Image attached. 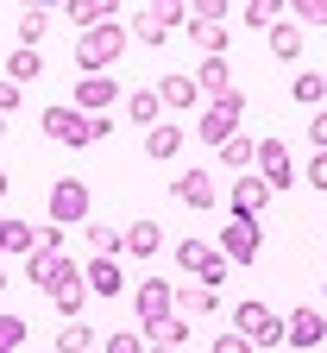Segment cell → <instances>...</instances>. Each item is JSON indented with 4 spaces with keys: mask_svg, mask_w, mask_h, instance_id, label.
Here are the masks:
<instances>
[{
    "mask_svg": "<svg viewBox=\"0 0 327 353\" xmlns=\"http://www.w3.org/2000/svg\"><path fill=\"white\" fill-rule=\"evenodd\" d=\"M38 126H44V139H51V145H95V139L114 132L107 114H76V108H44Z\"/></svg>",
    "mask_w": 327,
    "mask_h": 353,
    "instance_id": "cell-1",
    "label": "cell"
},
{
    "mask_svg": "<svg viewBox=\"0 0 327 353\" xmlns=\"http://www.w3.org/2000/svg\"><path fill=\"white\" fill-rule=\"evenodd\" d=\"M132 309H138V334L158 341V334L176 322V284H170V278H145V284H138V296H132Z\"/></svg>",
    "mask_w": 327,
    "mask_h": 353,
    "instance_id": "cell-2",
    "label": "cell"
},
{
    "mask_svg": "<svg viewBox=\"0 0 327 353\" xmlns=\"http://www.w3.org/2000/svg\"><path fill=\"white\" fill-rule=\"evenodd\" d=\"M120 51H126V26H120V19H114V26H95V32L76 38V70H82V76H101Z\"/></svg>",
    "mask_w": 327,
    "mask_h": 353,
    "instance_id": "cell-3",
    "label": "cell"
},
{
    "mask_svg": "<svg viewBox=\"0 0 327 353\" xmlns=\"http://www.w3.org/2000/svg\"><path fill=\"white\" fill-rule=\"evenodd\" d=\"M233 334H246L252 347H277L284 341V316H277L271 303L246 296V303H233Z\"/></svg>",
    "mask_w": 327,
    "mask_h": 353,
    "instance_id": "cell-4",
    "label": "cell"
},
{
    "mask_svg": "<svg viewBox=\"0 0 327 353\" xmlns=\"http://www.w3.org/2000/svg\"><path fill=\"white\" fill-rule=\"evenodd\" d=\"M176 272H189L202 290H214V284H226L233 265H226L220 246H208V240H176Z\"/></svg>",
    "mask_w": 327,
    "mask_h": 353,
    "instance_id": "cell-5",
    "label": "cell"
},
{
    "mask_svg": "<svg viewBox=\"0 0 327 353\" xmlns=\"http://www.w3.org/2000/svg\"><path fill=\"white\" fill-rule=\"evenodd\" d=\"M240 120H246V95L233 88V95H220V101H208V108H202L196 132H202V139H208V145L220 152V145L233 139V132H240Z\"/></svg>",
    "mask_w": 327,
    "mask_h": 353,
    "instance_id": "cell-6",
    "label": "cell"
},
{
    "mask_svg": "<svg viewBox=\"0 0 327 353\" xmlns=\"http://www.w3.org/2000/svg\"><path fill=\"white\" fill-rule=\"evenodd\" d=\"M82 278V265L70 259V252H32L25 259V284H38L44 296H57V290H70Z\"/></svg>",
    "mask_w": 327,
    "mask_h": 353,
    "instance_id": "cell-7",
    "label": "cell"
},
{
    "mask_svg": "<svg viewBox=\"0 0 327 353\" xmlns=\"http://www.w3.org/2000/svg\"><path fill=\"white\" fill-rule=\"evenodd\" d=\"M88 202H95V196H88L82 176H57V183H51V228H82Z\"/></svg>",
    "mask_w": 327,
    "mask_h": 353,
    "instance_id": "cell-8",
    "label": "cell"
},
{
    "mask_svg": "<svg viewBox=\"0 0 327 353\" xmlns=\"http://www.w3.org/2000/svg\"><path fill=\"white\" fill-rule=\"evenodd\" d=\"M252 176H264V190L277 196V190H290L302 170H296V158H290L284 139H258V170H252Z\"/></svg>",
    "mask_w": 327,
    "mask_h": 353,
    "instance_id": "cell-9",
    "label": "cell"
},
{
    "mask_svg": "<svg viewBox=\"0 0 327 353\" xmlns=\"http://www.w3.org/2000/svg\"><path fill=\"white\" fill-rule=\"evenodd\" d=\"M264 252V228H258V221H226V228H220V259L226 265H252Z\"/></svg>",
    "mask_w": 327,
    "mask_h": 353,
    "instance_id": "cell-10",
    "label": "cell"
},
{
    "mask_svg": "<svg viewBox=\"0 0 327 353\" xmlns=\"http://www.w3.org/2000/svg\"><path fill=\"white\" fill-rule=\"evenodd\" d=\"M189 19V7H182V0H164V7H145L138 13V26H132V38L138 44H170V32Z\"/></svg>",
    "mask_w": 327,
    "mask_h": 353,
    "instance_id": "cell-11",
    "label": "cell"
},
{
    "mask_svg": "<svg viewBox=\"0 0 327 353\" xmlns=\"http://www.w3.org/2000/svg\"><path fill=\"white\" fill-rule=\"evenodd\" d=\"M284 341H290V347H321V341H327V316H321L315 303L290 309V316H284Z\"/></svg>",
    "mask_w": 327,
    "mask_h": 353,
    "instance_id": "cell-12",
    "label": "cell"
},
{
    "mask_svg": "<svg viewBox=\"0 0 327 353\" xmlns=\"http://www.w3.org/2000/svg\"><path fill=\"white\" fill-rule=\"evenodd\" d=\"M170 196L182 208H214L220 183H214V170H182V176H170Z\"/></svg>",
    "mask_w": 327,
    "mask_h": 353,
    "instance_id": "cell-13",
    "label": "cell"
},
{
    "mask_svg": "<svg viewBox=\"0 0 327 353\" xmlns=\"http://www.w3.org/2000/svg\"><path fill=\"white\" fill-rule=\"evenodd\" d=\"M120 101V82L114 76H82L76 82V114H107Z\"/></svg>",
    "mask_w": 327,
    "mask_h": 353,
    "instance_id": "cell-14",
    "label": "cell"
},
{
    "mask_svg": "<svg viewBox=\"0 0 327 353\" xmlns=\"http://www.w3.org/2000/svg\"><path fill=\"white\" fill-rule=\"evenodd\" d=\"M82 284H88V296H120L126 290V272H120V259H88L82 265Z\"/></svg>",
    "mask_w": 327,
    "mask_h": 353,
    "instance_id": "cell-15",
    "label": "cell"
},
{
    "mask_svg": "<svg viewBox=\"0 0 327 353\" xmlns=\"http://www.w3.org/2000/svg\"><path fill=\"white\" fill-rule=\"evenodd\" d=\"M264 202H271L264 176H233V221H258Z\"/></svg>",
    "mask_w": 327,
    "mask_h": 353,
    "instance_id": "cell-16",
    "label": "cell"
},
{
    "mask_svg": "<svg viewBox=\"0 0 327 353\" xmlns=\"http://www.w3.org/2000/svg\"><path fill=\"white\" fill-rule=\"evenodd\" d=\"M158 101H164V108H176V114L208 108V101H202V88H196V76H164V82H158Z\"/></svg>",
    "mask_w": 327,
    "mask_h": 353,
    "instance_id": "cell-17",
    "label": "cell"
},
{
    "mask_svg": "<svg viewBox=\"0 0 327 353\" xmlns=\"http://www.w3.org/2000/svg\"><path fill=\"white\" fill-rule=\"evenodd\" d=\"M63 19H70V26H82V32H95V26H114V19H120V7H114V0H70Z\"/></svg>",
    "mask_w": 327,
    "mask_h": 353,
    "instance_id": "cell-18",
    "label": "cell"
},
{
    "mask_svg": "<svg viewBox=\"0 0 327 353\" xmlns=\"http://www.w3.org/2000/svg\"><path fill=\"white\" fill-rule=\"evenodd\" d=\"M32 246H38V228H25V221H13V214H0V259H32Z\"/></svg>",
    "mask_w": 327,
    "mask_h": 353,
    "instance_id": "cell-19",
    "label": "cell"
},
{
    "mask_svg": "<svg viewBox=\"0 0 327 353\" xmlns=\"http://www.w3.org/2000/svg\"><path fill=\"white\" fill-rule=\"evenodd\" d=\"M164 252V228L158 221H132L126 228V259H158Z\"/></svg>",
    "mask_w": 327,
    "mask_h": 353,
    "instance_id": "cell-20",
    "label": "cell"
},
{
    "mask_svg": "<svg viewBox=\"0 0 327 353\" xmlns=\"http://www.w3.org/2000/svg\"><path fill=\"white\" fill-rule=\"evenodd\" d=\"M220 164L240 170V176H252V170H258V139H252V132H233V139L220 145Z\"/></svg>",
    "mask_w": 327,
    "mask_h": 353,
    "instance_id": "cell-21",
    "label": "cell"
},
{
    "mask_svg": "<svg viewBox=\"0 0 327 353\" xmlns=\"http://www.w3.org/2000/svg\"><path fill=\"white\" fill-rule=\"evenodd\" d=\"M233 70H226V57H202V70H196V88H202V101H220V95H233V82H226Z\"/></svg>",
    "mask_w": 327,
    "mask_h": 353,
    "instance_id": "cell-22",
    "label": "cell"
},
{
    "mask_svg": "<svg viewBox=\"0 0 327 353\" xmlns=\"http://www.w3.org/2000/svg\"><path fill=\"white\" fill-rule=\"evenodd\" d=\"M182 139H189V132H182V126H176V120H158V126H151V132H145V152H151V158H164V164H170V158H176V152H182Z\"/></svg>",
    "mask_w": 327,
    "mask_h": 353,
    "instance_id": "cell-23",
    "label": "cell"
},
{
    "mask_svg": "<svg viewBox=\"0 0 327 353\" xmlns=\"http://www.w3.org/2000/svg\"><path fill=\"white\" fill-rule=\"evenodd\" d=\"M158 114H164L158 88H132V95H126V120L132 126H158Z\"/></svg>",
    "mask_w": 327,
    "mask_h": 353,
    "instance_id": "cell-24",
    "label": "cell"
},
{
    "mask_svg": "<svg viewBox=\"0 0 327 353\" xmlns=\"http://www.w3.org/2000/svg\"><path fill=\"white\" fill-rule=\"evenodd\" d=\"M88 246H95V259H120V252H126V228H107V221H88Z\"/></svg>",
    "mask_w": 327,
    "mask_h": 353,
    "instance_id": "cell-25",
    "label": "cell"
},
{
    "mask_svg": "<svg viewBox=\"0 0 327 353\" xmlns=\"http://www.w3.org/2000/svg\"><path fill=\"white\" fill-rule=\"evenodd\" d=\"M13 32H19V51H38V38L51 32V13H44V7H19V26Z\"/></svg>",
    "mask_w": 327,
    "mask_h": 353,
    "instance_id": "cell-26",
    "label": "cell"
},
{
    "mask_svg": "<svg viewBox=\"0 0 327 353\" xmlns=\"http://www.w3.org/2000/svg\"><path fill=\"white\" fill-rule=\"evenodd\" d=\"M271 57L277 63H296L302 57V26H284V19H277L271 26Z\"/></svg>",
    "mask_w": 327,
    "mask_h": 353,
    "instance_id": "cell-27",
    "label": "cell"
},
{
    "mask_svg": "<svg viewBox=\"0 0 327 353\" xmlns=\"http://www.w3.org/2000/svg\"><path fill=\"white\" fill-rule=\"evenodd\" d=\"M208 309H214V290H202V284H176V316H182V322L208 316Z\"/></svg>",
    "mask_w": 327,
    "mask_h": 353,
    "instance_id": "cell-28",
    "label": "cell"
},
{
    "mask_svg": "<svg viewBox=\"0 0 327 353\" xmlns=\"http://www.w3.org/2000/svg\"><path fill=\"white\" fill-rule=\"evenodd\" d=\"M290 95H296L302 108H327V76H321V70H302V76L290 82Z\"/></svg>",
    "mask_w": 327,
    "mask_h": 353,
    "instance_id": "cell-29",
    "label": "cell"
},
{
    "mask_svg": "<svg viewBox=\"0 0 327 353\" xmlns=\"http://www.w3.org/2000/svg\"><path fill=\"white\" fill-rule=\"evenodd\" d=\"M189 32H196V44H202V57H226V38H233V26H214V19H196Z\"/></svg>",
    "mask_w": 327,
    "mask_h": 353,
    "instance_id": "cell-30",
    "label": "cell"
},
{
    "mask_svg": "<svg viewBox=\"0 0 327 353\" xmlns=\"http://www.w3.org/2000/svg\"><path fill=\"white\" fill-rule=\"evenodd\" d=\"M38 76H44V57H38V51H13V57H7V82L25 88V82H38Z\"/></svg>",
    "mask_w": 327,
    "mask_h": 353,
    "instance_id": "cell-31",
    "label": "cell"
},
{
    "mask_svg": "<svg viewBox=\"0 0 327 353\" xmlns=\"http://www.w3.org/2000/svg\"><path fill=\"white\" fill-rule=\"evenodd\" d=\"M88 347H95V328L88 322H63L57 328V353H88Z\"/></svg>",
    "mask_w": 327,
    "mask_h": 353,
    "instance_id": "cell-32",
    "label": "cell"
},
{
    "mask_svg": "<svg viewBox=\"0 0 327 353\" xmlns=\"http://www.w3.org/2000/svg\"><path fill=\"white\" fill-rule=\"evenodd\" d=\"M51 303H57V309H63V322H82V303H88V284H82V278H76V284H70V290H57V296H51Z\"/></svg>",
    "mask_w": 327,
    "mask_h": 353,
    "instance_id": "cell-33",
    "label": "cell"
},
{
    "mask_svg": "<svg viewBox=\"0 0 327 353\" xmlns=\"http://www.w3.org/2000/svg\"><path fill=\"white\" fill-rule=\"evenodd\" d=\"M25 347V322L19 316H0V353H19Z\"/></svg>",
    "mask_w": 327,
    "mask_h": 353,
    "instance_id": "cell-34",
    "label": "cell"
},
{
    "mask_svg": "<svg viewBox=\"0 0 327 353\" xmlns=\"http://www.w3.org/2000/svg\"><path fill=\"white\" fill-rule=\"evenodd\" d=\"M240 19H246V26H264V32H271V26H277V7H271V0H252V7H240Z\"/></svg>",
    "mask_w": 327,
    "mask_h": 353,
    "instance_id": "cell-35",
    "label": "cell"
},
{
    "mask_svg": "<svg viewBox=\"0 0 327 353\" xmlns=\"http://www.w3.org/2000/svg\"><path fill=\"white\" fill-rule=\"evenodd\" d=\"M208 353H258V347H252V341H246V334H233V328H220V334H214V347H208Z\"/></svg>",
    "mask_w": 327,
    "mask_h": 353,
    "instance_id": "cell-36",
    "label": "cell"
},
{
    "mask_svg": "<svg viewBox=\"0 0 327 353\" xmlns=\"http://www.w3.org/2000/svg\"><path fill=\"white\" fill-rule=\"evenodd\" d=\"M107 353H145V334H138V328H120V334H107Z\"/></svg>",
    "mask_w": 327,
    "mask_h": 353,
    "instance_id": "cell-37",
    "label": "cell"
},
{
    "mask_svg": "<svg viewBox=\"0 0 327 353\" xmlns=\"http://www.w3.org/2000/svg\"><path fill=\"white\" fill-rule=\"evenodd\" d=\"M302 26H327V0H296V7H290Z\"/></svg>",
    "mask_w": 327,
    "mask_h": 353,
    "instance_id": "cell-38",
    "label": "cell"
},
{
    "mask_svg": "<svg viewBox=\"0 0 327 353\" xmlns=\"http://www.w3.org/2000/svg\"><path fill=\"white\" fill-rule=\"evenodd\" d=\"M302 183H315V190L327 196V152H315V158H308V170H302Z\"/></svg>",
    "mask_w": 327,
    "mask_h": 353,
    "instance_id": "cell-39",
    "label": "cell"
},
{
    "mask_svg": "<svg viewBox=\"0 0 327 353\" xmlns=\"http://www.w3.org/2000/svg\"><path fill=\"white\" fill-rule=\"evenodd\" d=\"M189 19H214V26H226V0H202V7H189Z\"/></svg>",
    "mask_w": 327,
    "mask_h": 353,
    "instance_id": "cell-40",
    "label": "cell"
},
{
    "mask_svg": "<svg viewBox=\"0 0 327 353\" xmlns=\"http://www.w3.org/2000/svg\"><path fill=\"white\" fill-rule=\"evenodd\" d=\"M308 139H315V152H327V108L308 114Z\"/></svg>",
    "mask_w": 327,
    "mask_h": 353,
    "instance_id": "cell-41",
    "label": "cell"
},
{
    "mask_svg": "<svg viewBox=\"0 0 327 353\" xmlns=\"http://www.w3.org/2000/svg\"><path fill=\"white\" fill-rule=\"evenodd\" d=\"M19 101H25V88H19V82H7V76H0V114H13Z\"/></svg>",
    "mask_w": 327,
    "mask_h": 353,
    "instance_id": "cell-42",
    "label": "cell"
},
{
    "mask_svg": "<svg viewBox=\"0 0 327 353\" xmlns=\"http://www.w3.org/2000/svg\"><path fill=\"white\" fill-rule=\"evenodd\" d=\"M32 252H63V228H38V246Z\"/></svg>",
    "mask_w": 327,
    "mask_h": 353,
    "instance_id": "cell-43",
    "label": "cell"
},
{
    "mask_svg": "<svg viewBox=\"0 0 327 353\" xmlns=\"http://www.w3.org/2000/svg\"><path fill=\"white\" fill-rule=\"evenodd\" d=\"M145 353H176V347H151V341H145Z\"/></svg>",
    "mask_w": 327,
    "mask_h": 353,
    "instance_id": "cell-44",
    "label": "cell"
},
{
    "mask_svg": "<svg viewBox=\"0 0 327 353\" xmlns=\"http://www.w3.org/2000/svg\"><path fill=\"white\" fill-rule=\"evenodd\" d=\"M0 139H7V114H0Z\"/></svg>",
    "mask_w": 327,
    "mask_h": 353,
    "instance_id": "cell-45",
    "label": "cell"
},
{
    "mask_svg": "<svg viewBox=\"0 0 327 353\" xmlns=\"http://www.w3.org/2000/svg\"><path fill=\"white\" fill-rule=\"evenodd\" d=\"M0 196H7V170H0Z\"/></svg>",
    "mask_w": 327,
    "mask_h": 353,
    "instance_id": "cell-46",
    "label": "cell"
},
{
    "mask_svg": "<svg viewBox=\"0 0 327 353\" xmlns=\"http://www.w3.org/2000/svg\"><path fill=\"white\" fill-rule=\"evenodd\" d=\"M0 290H7V272H0Z\"/></svg>",
    "mask_w": 327,
    "mask_h": 353,
    "instance_id": "cell-47",
    "label": "cell"
}]
</instances>
